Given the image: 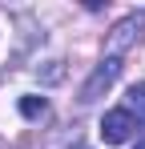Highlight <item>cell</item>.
I'll list each match as a JSON object with an SVG mask.
<instances>
[{
    "instance_id": "3957f363",
    "label": "cell",
    "mask_w": 145,
    "mask_h": 149,
    "mask_svg": "<svg viewBox=\"0 0 145 149\" xmlns=\"http://www.w3.org/2000/svg\"><path fill=\"white\" fill-rule=\"evenodd\" d=\"M117 77H121V61H117V56H105V61L93 69V77L85 81V89H81V105H93V101L101 97Z\"/></svg>"
},
{
    "instance_id": "8992f818",
    "label": "cell",
    "mask_w": 145,
    "mask_h": 149,
    "mask_svg": "<svg viewBox=\"0 0 145 149\" xmlns=\"http://www.w3.org/2000/svg\"><path fill=\"white\" fill-rule=\"evenodd\" d=\"M133 149H145V141H141V145H133Z\"/></svg>"
},
{
    "instance_id": "277c9868",
    "label": "cell",
    "mask_w": 145,
    "mask_h": 149,
    "mask_svg": "<svg viewBox=\"0 0 145 149\" xmlns=\"http://www.w3.org/2000/svg\"><path fill=\"white\" fill-rule=\"evenodd\" d=\"M20 113L28 121H40V117H48V101L45 97H20Z\"/></svg>"
},
{
    "instance_id": "6da1fadb",
    "label": "cell",
    "mask_w": 145,
    "mask_h": 149,
    "mask_svg": "<svg viewBox=\"0 0 145 149\" xmlns=\"http://www.w3.org/2000/svg\"><path fill=\"white\" fill-rule=\"evenodd\" d=\"M133 133H137V117L129 109H109L101 117V141L105 145H125Z\"/></svg>"
},
{
    "instance_id": "7a4b0ae2",
    "label": "cell",
    "mask_w": 145,
    "mask_h": 149,
    "mask_svg": "<svg viewBox=\"0 0 145 149\" xmlns=\"http://www.w3.org/2000/svg\"><path fill=\"white\" fill-rule=\"evenodd\" d=\"M141 32H145V12H133V16H125L113 32H109V40H105V49H109V56H117L121 61V52L125 49H133L137 40H141Z\"/></svg>"
},
{
    "instance_id": "5b68a950",
    "label": "cell",
    "mask_w": 145,
    "mask_h": 149,
    "mask_svg": "<svg viewBox=\"0 0 145 149\" xmlns=\"http://www.w3.org/2000/svg\"><path fill=\"white\" fill-rule=\"evenodd\" d=\"M129 113H137V125H145V85H133L129 89Z\"/></svg>"
}]
</instances>
